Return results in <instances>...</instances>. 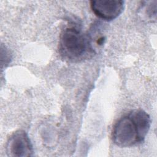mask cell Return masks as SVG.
Segmentation results:
<instances>
[{"mask_svg": "<svg viewBox=\"0 0 157 157\" xmlns=\"http://www.w3.org/2000/svg\"><path fill=\"white\" fill-rule=\"evenodd\" d=\"M33 152L32 143L25 131H16L9 137L6 144V153L8 156H32Z\"/></svg>", "mask_w": 157, "mask_h": 157, "instance_id": "3", "label": "cell"}, {"mask_svg": "<svg viewBox=\"0 0 157 157\" xmlns=\"http://www.w3.org/2000/svg\"><path fill=\"white\" fill-rule=\"evenodd\" d=\"M1 67L2 68L3 66L5 65L6 66L9 64V63L11 61V55L10 54L9 51L6 48V47H4V48H3V45H1Z\"/></svg>", "mask_w": 157, "mask_h": 157, "instance_id": "6", "label": "cell"}, {"mask_svg": "<svg viewBox=\"0 0 157 157\" xmlns=\"http://www.w3.org/2000/svg\"><path fill=\"white\" fill-rule=\"evenodd\" d=\"M149 115L142 109H134L120 118L112 132L113 142L121 148L130 147L142 143L150 128Z\"/></svg>", "mask_w": 157, "mask_h": 157, "instance_id": "1", "label": "cell"}, {"mask_svg": "<svg viewBox=\"0 0 157 157\" xmlns=\"http://www.w3.org/2000/svg\"><path fill=\"white\" fill-rule=\"evenodd\" d=\"M59 50L61 56L71 61L82 60L93 52L91 38L75 26H67L62 31Z\"/></svg>", "mask_w": 157, "mask_h": 157, "instance_id": "2", "label": "cell"}, {"mask_svg": "<svg viewBox=\"0 0 157 157\" xmlns=\"http://www.w3.org/2000/svg\"><path fill=\"white\" fill-rule=\"evenodd\" d=\"M147 4H144L142 6V10H144V16L150 20H156V3L155 1H145Z\"/></svg>", "mask_w": 157, "mask_h": 157, "instance_id": "5", "label": "cell"}, {"mask_svg": "<svg viewBox=\"0 0 157 157\" xmlns=\"http://www.w3.org/2000/svg\"><path fill=\"white\" fill-rule=\"evenodd\" d=\"M93 12L99 18L111 21L117 18L123 11L124 2L121 0H96L90 1Z\"/></svg>", "mask_w": 157, "mask_h": 157, "instance_id": "4", "label": "cell"}]
</instances>
